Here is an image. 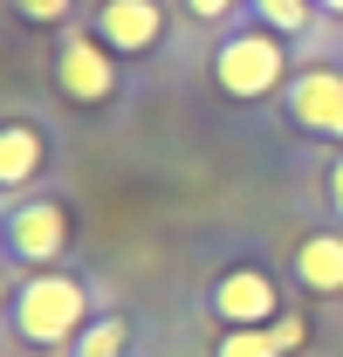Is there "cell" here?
<instances>
[{
  "label": "cell",
  "mask_w": 343,
  "mask_h": 357,
  "mask_svg": "<svg viewBox=\"0 0 343 357\" xmlns=\"http://www.w3.org/2000/svg\"><path fill=\"white\" fill-rule=\"evenodd\" d=\"M254 7H261V21H268L275 35H302V28H309V7H316V0H254Z\"/></svg>",
  "instance_id": "7c38bea8"
},
{
  "label": "cell",
  "mask_w": 343,
  "mask_h": 357,
  "mask_svg": "<svg viewBox=\"0 0 343 357\" xmlns=\"http://www.w3.org/2000/svg\"><path fill=\"white\" fill-rule=\"evenodd\" d=\"M316 7H330V14H343V0H316Z\"/></svg>",
  "instance_id": "2e32d148"
},
{
  "label": "cell",
  "mask_w": 343,
  "mask_h": 357,
  "mask_svg": "<svg viewBox=\"0 0 343 357\" xmlns=\"http://www.w3.org/2000/svg\"><path fill=\"white\" fill-rule=\"evenodd\" d=\"M213 316L227 330H254V323H275L282 316V296H275V282L261 268H227L213 282Z\"/></svg>",
  "instance_id": "5b68a950"
},
{
  "label": "cell",
  "mask_w": 343,
  "mask_h": 357,
  "mask_svg": "<svg viewBox=\"0 0 343 357\" xmlns=\"http://www.w3.org/2000/svg\"><path fill=\"white\" fill-rule=\"evenodd\" d=\"M48 165V137L35 124H0V185H28V178Z\"/></svg>",
  "instance_id": "30bf717a"
},
{
  "label": "cell",
  "mask_w": 343,
  "mask_h": 357,
  "mask_svg": "<svg viewBox=\"0 0 343 357\" xmlns=\"http://www.w3.org/2000/svg\"><path fill=\"white\" fill-rule=\"evenodd\" d=\"M330 206H337V213H343V158H337V165H330Z\"/></svg>",
  "instance_id": "9a60e30c"
},
{
  "label": "cell",
  "mask_w": 343,
  "mask_h": 357,
  "mask_svg": "<svg viewBox=\"0 0 343 357\" xmlns=\"http://www.w3.org/2000/svg\"><path fill=\"white\" fill-rule=\"evenodd\" d=\"M289 117L309 137H343V69L316 62V69L289 76Z\"/></svg>",
  "instance_id": "277c9868"
},
{
  "label": "cell",
  "mask_w": 343,
  "mask_h": 357,
  "mask_svg": "<svg viewBox=\"0 0 343 357\" xmlns=\"http://www.w3.org/2000/svg\"><path fill=\"white\" fill-rule=\"evenodd\" d=\"M117 48H103L96 35H69V42L55 48V83L69 103H110L117 96V62H110Z\"/></svg>",
  "instance_id": "3957f363"
},
{
  "label": "cell",
  "mask_w": 343,
  "mask_h": 357,
  "mask_svg": "<svg viewBox=\"0 0 343 357\" xmlns=\"http://www.w3.org/2000/svg\"><path fill=\"white\" fill-rule=\"evenodd\" d=\"M21 7V21H35V28H55V21H69V0H14Z\"/></svg>",
  "instance_id": "4fadbf2b"
},
{
  "label": "cell",
  "mask_w": 343,
  "mask_h": 357,
  "mask_svg": "<svg viewBox=\"0 0 343 357\" xmlns=\"http://www.w3.org/2000/svg\"><path fill=\"white\" fill-rule=\"evenodd\" d=\"M83 316H89V289L76 275H28V289L14 296V330H21V344H35V351H62V344H76L83 337Z\"/></svg>",
  "instance_id": "6da1fadb"
},
{
  "label": "cell",
  "mask_w": 343,
  "mask_h": 357,
  "mask_svg": "<svg viewBox=\"0 0 343 357\" xmlns=\"http://www.w3.org/2000/svg\"><path fill=\"white\" fill-rule=\"evenodd\" d=\"M296 282L309 296H343V234H309L296 248Z\"/></svg>",
  "instance_id": "9c48e42d"
},
{
  "label": "cell",
  "mask_w": 343,
  "mask_h": 357,
  "mask_svg": "<svg viewBox=\"0 0 343 357\" xmlns=\"http://www.w3.org/2000/svg\"><path fill=\"white\" fill-rule=\"evenodd\" d=\"M96 42L117 48V55H144V48H158L165 35V7L158 0H96Z\"/></svg>",
  "instance_id": "8992f818"
},
{
  "label": "cell",
  "mask_w": 343,
  "mask_h": 357,
  "mask_svg": "<svg viewBox=\"0 0 343 357\" xmlns=\"http://www.w3.org/2000/svg\"><path fill=\"white\" fill-rule=\"evenodd\" d=\"M213 83L227 89V96H241V103L282 89L289 83V48H282V35H275V28H241V35H227V42L213 48Z\"/></svg>",
  "instance_id": "7a4b0ae2"
},
{
  "label": "cell",
  "mask_w": 343,
  "mask_h": 357,
  "mask_svg": "<svg viewBox=\"0 0 343 357\" xmlns=\"http://www.w3.org/2000/svg\"><path fill=\"white\" fill-rule=\"evenodd\" d=\"M302 337H309L302 316H275V323H254V330H227L213 357H289Z\"/></svg>",
  "instance_id": "ba28073f"
},
{
  "label": "cell",
  "mask_w": 343,
  "mask_h": 357,
  "mask_svg": "<svg viewBox=\"0 0 343 357\" xmlns=\"http://www.w3.org/2000/svg\"><path fill=\"white\" fill-rule=\"evenodd\" d=\"M0 296H7V275H0Z\"/></svg>",
  "instance_id": "e0dca14e"
},
{
  "label": "cell",
  "mask_w": 343,
  "mask_h": 357,
  "mask_svg": "<svg viewBox=\"0 0 343 357\" xmlns=\"http://www.w3.org/2000/svg\"><path fill=\"white\" fill-rule=\"evenodd\" d=\"M124 337H130L124 316H103V323H89L83 337H76V357H117V351H124Z\"/></svg>",
  "instance_id": "8fae6325"
},
{
  "label": "cell",
  "mask_w": 343,
  "mask_h": 357,
  "mask_svg": "<svg viewBox=\"0 0 343 357\" xmlns=\"http://www.w3.org/2000/svg\"><path fill=\"white\" fill-rule=\"evenodd\" d=\"M7 241H14V255L21 261H55L62 248H69V213L55 206V199H35V206H21L14 220H7Z\"/></svg>",
  "instance_id": "52a82bcc"
},
{
  "label": "cell",
  "mask_w": 343,
  "mask_h": 357,
  "mask_svg": "<svg viewBox=\"0 0 343 357\" xmlns=\"http://www.w3.org/2000/svg\"><path fill=\"white\" fill-rule=\"evenodd\" d=\"M234 7H241V0H185V14H192V21H227Z\"/></svg>",
  "instance_id": "5bb4252c"
}]
</instances>
